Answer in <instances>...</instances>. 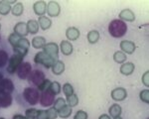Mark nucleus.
Wrapping results in <instances>:
<instances>
[{
	"instance_id": "f257e3e1",
	"label": "nucleus",
	"mask_w": 149,
	"mask_h": 119,
	"mask_svg": "<svg viewBox=\"0 0 149 119\" xmlns=\"http://www.w3.org/2000/svg\"><path fill=\"white\" fill-rule=\"evenodd\" d=\"M127 31V25L120 19L112 20L109 25V34L114 38H121L125 35Z\"/></svg>"
},
{
	"instance_id": "f03ea898",
	"label": "nucleus",
	"mask_w": 149,
	"mask_h": 119,
	"mask_svg": "<svg viewBox=\"0 0 149 119\" xmlns=\"http://www.w3.org/2000/svg\"><path fill=\"white\" fill-rule=\"evenodd\" d=\"M58 61L57 59L53 58V57L49 56L48 54L45 53L44 51L39 52V53L36 54L35 58H34V62L36 64H39V65L44 66L45 68H50L54 66V64Z\"/></svg>"
},
{
	"instance_id": "7ed1b4c3",
	"label": "nucleus",
	"mask_w": 149,
	"mask_h": 119,
	"mask_svg": "<svg viewBox=\"0 0 149 119\" xmlns=\"http://www.w3.org/2000/svg\"><path fill=\"white\" fill-rule=\"evenodd\" d=\"M23 96L26 99V101L31 105H35L40 100L39 90L34 89V87H27V89H24Z\"/></svg>"
},
{
	"instance_id": "20e7f679",
	"label": "nucleus",
	"mask_w": 149,
	"mask_h": 119,
	"mask_svg": "<svg viewBox=\"0 0 149 119\" xmlns=\"http://www.w3.org/2000/svg\"><path fill=\"white\" fill-rule=\"evenodd\" d=\"M23 63V57H21L20 55L14 54L13 56H11V58L8 59V66H7L6 71H8L10 75H13L17 71L19 66Z\"/></svg>"
},
{
	"instance_id": "39448f33",
	"label": "nucleus",
	"mask_w": 149,
	"mask_h": 119,
	"mask_svg": "<svg viewBox=\"0 0 149 119\" xmlns=\"http://www.w3.org/2000/svg\"><path fill=\"white\" fill-rule=\"evenodd\" d=\"M45 80H46V78H45L44 73L39 71V70L32 71L30 75H29V77H28L29 82H30L31 84H33V85H36V86H39V85L43 82H44Z\"/></svg>"
},
{
	"instance_id": "423d86ee",
	"label": "nucleus",
	"mask_w": 149,
	"mask_h": 119,
	"mask_svg": "<svg viewBox=\"0 0 149 119\" xmlns=\"http://www.w3.org/2000/svg\"><path fill=\"white\" fill-rule=\"evenodd\" d=\"M55 101V95L50 91L49 89L46 91H43L42 94L40 96V103L42 106L48 107L50 105H52Z\"/></svg>"
},
{
	"instance_id": "0eeeda50",
	"label": "nucleus",
	"mask_w": 149,
	"mask_h": 119,
	"mask_svg": "<svg viewBox=\"0 0 149 119\" xmlns=\"http://www.w3.org/2000/svg\"><path fill=\"white\" fill-rule=\"evenodd\" d=\"M32 71V66H31L30 63H22L20 66H19L18 70H17V75L21 80H26L28 78L29 75Z\"/></svg>"
},
{
	"instance_id": "6e6552de",
	"label": "nucleus",
	"mask_w": 149,
	"mask_h": 119,
	"mask_svg": "<svg viewBox=\"0 0 149 119\" xmlns=\"http://www.w3.org/2000/svg\"><path fill=\"white\" fill-rule=\"evenodd\" d=\"M43 50H44V52L46 54H48L49 56L53 57V58L57 59H58V54H59V47H58V45L56 43H48L44 46L43 48Z\"/></svg>"
},
{
	"instance_id": "1a4fd4ad",
	"label": "nucleus",
	"mask_w": 149,
	"mask_h": 119,
	"mask_svg": "<svg viewBox=\"0 0 149 119\" xmlns=\"http://www.w3.org/2000/svg\"><path fill=\"white\" fill-rule=\"evenodd\" d=\"M61 12V7L56 1H50L47 5V13L51 17H57Z\"/></svg>"
},
{
	"instance_id": "9d476101",
	"label": "nucleus",
	"mask_w": 149,
	"mask_h": 119,
	"mask_svg": "<svg viewBox=\"0 0 149 119\" xmlns=\"http://www.w3.org/2000/svg\"><path fill=\"white\" fill-rule=\"evenodd\" d=\"M14 33L16 35H18L19 37L25 38L29 33L27 29V23L24 22H19L14 26Z\"/></svg>"
},
{
	"instance_id": "9b49d317",
	"label": "nucleus",
	"mask_w": 149,
	"mask_h": 119,
	"mask_svg": "<svg viewBox=\"0 0 149 119\" xmlns=\"http://www.w3.org/2000/svg\"><path fill=\"white\" fill-rule=\"evenodd\" d=\"M14 90V83L12 82L11 80L9 78H3L2 82H0V91L6 92L10 94Z\"/></svg>"
},
{
	"instance_id": "f8f14e48",
	"label": "nucleus",
	"mask_w": 149,
	"mask_h": 119,
	"mask_svg": "<svg viewBox=\"0 0 149 119\" xmlns=\"http://www.w3.org/2000/svg\"><path fill=\"white\" fill-rule=\"evenodd\" d=\"M127 96V92L124 89H121V87H118V89H115L111 91V98L113 100L116 101H121L124 100Z\"/></svg>"
},
{
	"instance_id": "ddd939ff",
	"label": "nucleus",
	"mask_w": 149,
	"mask_h": 119,
	"mask_svg": "<svg viewBox=\"0 0 149 119\" xmlns=\"http://www.w3.org/2000/svg\"><path fill=\"white\" fill-rule=\"evenodd\" d=\"M33 9L36 15L41 17L47 12V3L45 1H37L33 5Z\"/></svg>"
},
{
	"instance_id": "4468645a",
	"label": "nucleus",
	"mask_w": 149,
	"mask_h": 119,
	"mask_svg": "<svg viewBox=\"0 0 149 119\" xmlns=\"http://www.w3.org/2000/svg\"><path fill=\"white\" fill-rule=\"evenodd\" d=\"M12 104V96L9 93L0 91V107L7 108Z\"/></svg>"
},
{
	"instance_id": "2eb2a0df",
	"label": "nucleus",
	"mask_w": 149,
	"mask_h": 119,
	"mask_svg": "<svg viewBox=\"0 0 149 119\" xmlns=\"http://www.w3.org/2000/svg\"><path fill=\"white\" fill-rule=\"evenodd\" d=\"M119 18L121 21H127V22H133L135 20V15L129 9H124L119 13Z\"/></svg>"
},
{
	"instance_id": "dca6fc26",
	"label": "nucleus",
	"mask_w": 149,
	"mask_h": 119,
	"mask_svg": "<svg viewBox=\"0 0 149 119\" xmlns=\"http://www.w3.org/2000/svg\"><path fill=\"white\" fill-rule=\"evenodd\" d=\"M120 48L122 52L126 54H132L135 51V44L131 41H121Z\"/></svg>"
},
{
	"instance_id": "f3484780",
	"label": "nucleus",
	"mask_w": 149,
	"mask_h": 119,
	"mask_svg": "<svg viewBox=\"0 0 149 119\" xmlns=\"http://www.w3.org/2000/svg\"><path fill=\"white\" fill-rule=\"evenodd\" d=\"M66 36L69 40L74 41V40H78V38L80 37V31L74 27H70L66 31Z\"/></svg>"
},
{
	"instance_id": "a211bd4d",
	"label": "nucleus",
	"mask_w": 149,
	"mask_h": 119,
	"mask_svg": "<svg viewBox=\"0 0 149 119\" xmlns=\"http://www.w3.org/2000/svg\"><path fill=\"white\" fill-rule=\"evenodd\" d=\"M135 66L132 63H125L120 66V73L124 75H130L134 71Z\"/></svg>"
},
{
	"instance_id": "6ab92c4d",
	"label": "nucleus",
	"mask_w": 149,
	"mask_h": 119,
	"mask_svg": "<svg viewBox=\"0 0 149 119\" xmlns=\"http://www.w3.org/2000/svg\"><path fill=\"white\" fill-rule=\"evenodd\" d=\"M38 24H39V27H41V29L48 30L51 27L52 21L51 19L46 17V16H41V17H39V20H38Z\"/></svg>"
},
{
	"instance_id": "aec40b11",
	"label": "nucleus",
	"mask_w": 149,
	"mask_h": 119,
	"mask_svg": "<svg viewBox=\"0 0 149 119\" xmlns=\"http://www.w3.org/2000/svg\"><path fill=\"white\" fill-rule=\"evenodd\" d=\"M60 48H61V51L65 56H69L73 53V46L69 41H63L61 42V45H60Z\"/></svg>"
},
{
	"instance_id": "412c9836",
	"label": "nucleus",
	"mask_w": 149,
	"mask_h": 119,
	"mask_svg": "<svg viewBox=\"0 0 149 119\" xmlns=\"http://www.w3.org/2000/svg\"><path fill=\"white\" fill-rule=\"evenodd\" d=\"M52 71L54 75H62L65 71V64L62 61H57L56 63L54 64V66H52Z\"/></svg>"
},
{
	"instance_id": "4be33fe9",
	"label": "nucleus",
	"mask_w": 149,
	"mask_h": 119,
	"mask_svg": "<svg viewBox=\"0 0 149 119\" xmlns=\"http://www.w3.org/2000/svg\"><path fill=\"white\" fill-rule=\"evenodd\" d=\"M46 45V40H45L44 37H35L34 39L32 40V46L35 48V49H43L44 46Z\"/></svg>"
},
{
	"instance_id": "5701e85b",
	"label": "nucleus",
	"mask_w": 149,
	"mask_h": 119,
	"mask_svg": "<svg viewBox=\"0 0 149 119\" xmlns=\"http://www.w3.org/2000/svg\"><path fill=\"white\" fill-rule=\"evenodd\" d=\"M28 33L30 34H36L39 31V24L36 20H29L27 23Z\"/></svg>"
},
{
	"instance_id": "b1692460",
	"label": "nucleus",
	"mask_w": 149,
	"mask_h": 119,
	"mask_svg": "<svg viewBox=\"0 0 149 119\" xmlns=\"http://www.w3.org/2000/svg\"><path fill=\"white\" fill-rule=\"evenodd\" d=\"M11 5H9L7 0L0 1V15H7L11 11Z\"/></svg>"
},
{
	"instance_id": "393cba45",
	"label": "nucleus",
	"mask_w": 149,
	"mask_h": 119,
	"mask_svg": "<svg viewBox=\"0 0 149 119\" xmlns=\"http://www.w3.org/2000/svg\"><path fill=\"white\" fill-rule=\"evenodd\" d=\"M71 114H72V107L69 106L68 104H66L63 108H61L58 111V115L61 118H68Z\"/></svg>"
},
{
	"instance_id": "a878e982",
	"label": "nucleus",
	"mask_w": 149,
	"mask_h": 119,
	"mask_svg": "<svg viewBox=\"0 0 149 119\" xmlns=\"http://www.w3.org/2000/svg\"><path fill=\"white\" fill-rule=\"evenodd\" d=\"M121 112V107L118 104H113L109 107V114L111 115V117H118V116H120Z\"/></svg>"
},
{
	"instance_id": "bb28decb",
	"label": "nucleus",
	"mask_w": 149,
	"mask_h": 119,
	"mask_svg": "<svg viewBox=\"0 0 149 119\" xmlns=\"http://www.w3.org/2000/svg\"><path fill=\"white\" fill-rule=\"evenodd\" d=\"M24 11V7H23V4L21 3V2H18V3H16L15 5L11 8V12L12 14H13L14 16H20L22 15Z\"/></svg>"
},
{
	"instance_id": "cd10ccee",
	"label": "nucleus",
	"mask_w": 149,
	"mask_h": 119,
	"mask_svg": "<svg viewBox=\"0 0 149 119\" xmlns=\"http://www.w3.org/2000/svg\"><path fill=\"white\" fill-rule=\"evenodd\" d=\"M86 37H88V41L90 42L91 44H95V43L98 41V39H100V33L95 30L91 31Z\"/></svg>"
},
{
	"instance_id": "c85d7f7f",
	"label": "nucleus",
	"mask_w": 149,
	"mask_h": 119,
	"mask_svg": "<svg viewBox=\"0 0 149 119\" xmlns=\"http://www.w3.org/2000/svg\"><path fill=\"white\" fill-rule=\"evenodd\" d=\"M113 59L116 62V63L122 64V63H124V62L126 61V56H125V54H124L123 52L117 51V52H115L114 55H113Z\"/></svg>"
},
{
	"instance_id": "c756f323",
	"label": "nucleus",
	"mask_w": 149,
	"mask_h": 119,
	"mask_svg": "<svg viewBox=\"0 0 149 119\" xmlns=\"http://www.w3.org/2000/svg\"><path fill=\"white\" fill-rule=\"evenodd\" d=\"M49 90L54 95L59 94L60 91H61V84H60L58 82H51V84H50Z\"/></svg>"
},
{
	"instance_id": "7c9ffc66",
	"label": "nucleus",
	"mask_w": 149,
	"mask_h": 119,
	"mask_svg": "<svg viewBox=\"0 0 149 119\" xmlns=\"http://www.w3.org/2000/svg\"><path fill=\"white\" fill-rule=\"evenodd\" d=\"M67 102H68V105L71 106V107L77 106V105H78V103H79V97H78V95L74 93L73 95H71V96L67 97Z\"/></svg>"
},
{
	"instance_id": "2f4dec72",
	"label": "nucleus",
	"mask_w": 149,
	"mask_h": 119,
	"mask_svg": "<svg viewBox=\"0 0 149 119\" xmlns=\"http://www.w3.org/2000/svg\"><path fill=\"white\" fill-rule=\"evenodd\" d=\"M54 108L56 109L57 111H59L61 108H63V107L66 105V100H65L64 98H62V97H59V98H57L56 100L54 101Z\"/></svg>"
},
{
	"instance_id": "473e14b6",
	"label": "nucleus",
	"mask_w": 149,
	"mask_h": 119,
	"mask_svg": "<svg viewBox=\"0 0 149 119\" xmlns=\"http://www.w3.org/2000/svg\"><path fill=\"white\" fill-rule=\"evenodd\" d=\"M15 47H20V48H23V49H26V50H29L30 48V42L28 41L26 38H20V40L18 41L17 45ZM14 48V47H13Z\"/></svg>"
},
{
	"instance_id": "72a5a7b5",
	"label": "nucleus",
	"mask_w": 149,
	"mask_h": 119,
	"mask_svg": "<svg viewBox=\"0 0 149 119\" xmlns=\"http://www.w3.org/2000/svg\"><path fill=\"white\" fill-rule=\"evenodd\" d=\"M38 111L39 110H37V109H35V108H29L26 110L25 116L28 119H36L38 115Z\"/></svg>"
},
{
	"instance_id": "f704fd0d",
	"label": "nucleus",
	"mask_w": 149,
	"mask_h": 119,
	"mask_svg": "<svg viewBox=\"0 0 149 119\" xmlns=\"http://www.w3.org/2000/svg\"><path fill=\"white\" fill-rule=\"evenodd\" d=\"M8 63V55L5 51H0V68H3Z\"/></svg>"
},
{
	"instance_id": "c9c22d12",
	"label": "nucleus",
	"mask_w": 149,
	"mask_h": 119,
	"mask_svg": "<svg viewBox=\"0 0 149 119\" xmlns=\"http://www.w3.org/2000/svg\"><path fill=\"white\" fill-rule=\"evenodd\" d=\"M63 90H64L65 95H66L67 97L74 94V87L72 86V84H70V83H65L63 86Z\"/></svg>"
},
{
	"instance_id": "e433bc0d",
	"label": "nucleus",
	"mask_w": 149,
	"mask_h": 119,
	"mask_svg": "<svg viewBox=\"0 0 149 119\" xmlns=\"http://www.w3.org/2000/svg\"><path fill=\"white\" fill-rule=\"evenodd\" d=\"M20 38H21V37H19V36H18V35H16L15 33H12V34L9 35L8 41H9V43L11 44V46H12V47H15L16 45H17L18 41L20 40Z\"/></svg>"
},
{
	"instance_id": "4c0bfd02",
	"label": "nucleus",
	"mask_w": 149,
	"mask_h": 119,
	"mask_svg": "<svg viewBox=\"0 0 149 119\" xmlns=\"http://www.w3.org/2000/svg\"><path fill=\"white\" fill-rule=\"evenodd\" d=\"M139 97H140V100L144 103H149V91L147 89L142 90L139 94Z\"/></svg>"
},
{
	"instance_id": "58836bf2",
	"label": "nucleus",
	"mask_w": 149,
	"mask_h": 119,
	"mask_svg": "<svg viewBox=\"0 0 149 119\" xmlns=\"http://www.w3.org/2000/svg\"><path fill=\"white\" fill-rule=\"evenodd\" d=\"M50 84H51V82H50L49 80H45L44 82H43L39 86H38V90H40V91H42V92L46 91V90L49 89Z\"/></svg>"
},
{
	"instance_id": "ea45409f",
	"label": "nucleus",
	"mask_w": 149,
	"mask_h": 119,
	"mask_svg": "<svg viewBox=\"0 0 149 119\" xmlns=\"http://www.w3.org/2000/svg\"><path fill=\"white\" fill-rule=\"evenodd\" d=\"M47 117H48V119H56L58 117V111L54 108V107L48 109L47 110Z\"/></svg>"
},
{
	"instance_id": "a19ab883",
	"label": "nucleus",
	"mask_w": 149,
	"mask_h": 119,
	"mask_svg": "<svg viewBox=\"0 0 149 119\" xmlns=\"http://www.w3.org/2000/svg\"><path fill=\"white\" fill-rule=\"evenodd\" d=\"M13 51H14V53L15 54H17V55H20L21 57H25L26 55H27L28 53V50H26V49H23V48H20V47H14L13 48Z\"/></svg>"
},
{
	"instance_id": "79ce46f5",
	"label": "nucleus",
	"mask_w": 149,
	"mask_h": 119,
	"mask_svg": "<svg viewBox=\"0 0 149 119\" xmlns=\"http://www.w3.org/2000/svg\"><path fill=\"white\" fill-rule=\"evenodd\" d=\"M74 119H88V113L83 110H79L74 115Z\"/></svg>"
},
{
	"instance_id": "37998d69",
	"label": "nucleus",
	"mask_w": 149,
	"mask_h": 119,
	"mask_svg": "<svg viewBox=\"0 0 149 119\" xmlns=\"http://www.w3.org/2000/svg\"><path fill=\"white\" fill-rule=\"evenodd\" d=\"M36 119H48L47 117V110H39L38 111V115Z\"/></svg>"
},
{
	"instance_id": "c03bdc74",
	"label": "nucleus",
	"mask_w": 149,
	"mask_h": 119,
	"mask_svg": "<svg viewBox=\"0 0 149 119\" xmlns=\"http://www.w3.org/2000/svg\"><path fill=\"white\" fill-rule=\"evenodd\" d=\"M149 73L148 71H146L145 73L143 75V77H142V82H143V84L145 85V86H148L149 85Z\"/></svg>"
},
{
	"instance_id": "a18cd8bd",
	"label": "nucleus",
	"mask_w": 149,
	"mask_h": 119,
	"mask_svg": "<svg viewBox=\"0 0 149 119\" xmlns=\"http://www.w3.org/2000/svg\"><path fill=\"white\" fill-rule=\"evenodd\" d=\"M13 119H28L26 116H23V115H20V114H17V115H14L13 116Z\"/></svg>"
},
{
	"instance_id": "49530a36",
	"label": "nucleus",
	"mask_w": 149,
	"mask_h": 119,
	"mask_svg": "<svg viewBox=\"0 0 149 119\" xmlns=\"http://www.w3.org/2000/svg\"><path fill=\"white\" fill-rule=\"evenodd\" d=\"M98 119H110V117L109 115H107V114H102V115L100 116V118Z\"/></svg>"
},
{
	"instance_id": "de8ad7c7",
	"label": "nucleus",
	"mask_w": 149,
	"mask_h": 119,
	"mask_svg": "<svg viewBox=\"0 0 149 119\" xmlns=\"http://www.w3.org/2000/svg\"><path fill=\"white\" fill-rule=\"evenodd\" d=\"M2 80H3V75H2V73H0V82H2Z\"/></svg>"
},
{
	"instance_id": "09e8293b",
	"label": "nucleus",
	"mask_w": 149,
	"mask_h": 119,
	"mask_svg": "<svg viewBox=\"0 0 149 119\" xmlns=\"http://www.w3.org/2000/svg\"><path fill=\"white\" fill-rule=\"evenodd\" d=\"M114 119H122V118L120 117V116H118V117H115Z\"/></svg>"
},
{
	"instance_id": "8fccbe9b",
	"label": "nucleus",
	"mask_w": 149,
	"mask_h": 119,
	"mask_svg": "<svg viewBox=\"0 0 149 119\" xmlns=\"http://www.w3.org/2000/svg\"><path fill=\"white\" fill-rule=\"evenodd\" d=\"M0 119H5V118H2V117H0Z\"/></svg>"
},
{
	"instance_id": "3c124183",
	"label": "nucleus",
	"mask_w": 149,
	"mask_h": 119,
	"mask_svg": "<svg viewBox=\"0 0 149 119\" xmlns=\"http://www.w3.org/2000/svg\"><path fill=\"white\" fill-rule=\"evenodd\" d=\"M0 29H1V24H0Z\"/></svg>"
},
{
	"instance_id": "603ef678",
	"label": "nucleus",
	"mask_w": 149,
	"mask_h": 119,
	"mask_svg": "<svg viewBox=\"0 0 149 119\" xmlns=\"http://www.w3.org/2000/svg\"><path fill=\"white\" fill-rule=\"evenodd\" d=\"M0 38H1V37H0Z\"/></svg>"
}]
</instances>
